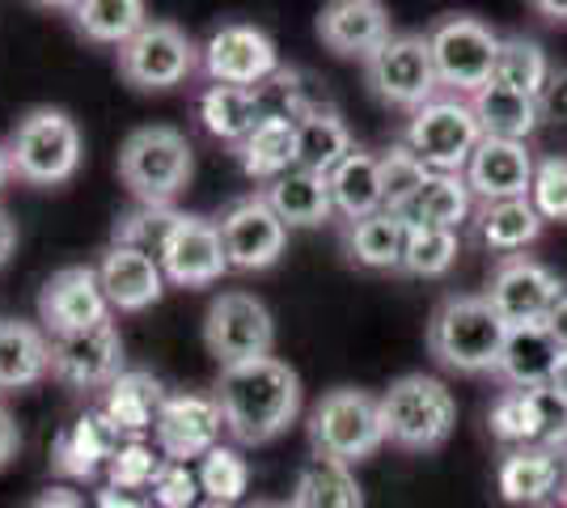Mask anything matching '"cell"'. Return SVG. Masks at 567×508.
I'll use <instances>...</instances> for the list:
<instances>
[{
  "label": "cell",
  "instance_id": "6da1fadb",
  "mask_svg": "<svg viewBox=\"0 0 567 508\" xmlns=\"http://www.w3.org/2000/svg\"><path fill=\"white\" fill-rule=\"evenodd\" d=\"M216 403L237 445H267L301 415V377L276 356L220 369Z\"/></svg>",
  "mask_w": 567,
  "mask_h": 508
},
{
  "label": "cell",
  "instance_id": "7a4b0ae2",
  "mask_svg": "<svg viewBox=\"0 0 567 508\" xmlns=\"http://www.w3.org/2000/svg\"><path fill=\"white\" fill-rule=\"evenodd\" d=\"M508 343L504 318L492 310L487 297H450L427 322V348L432 356L453 373H496Z\"/></svg>",
  "mask_w": 567,
  "mask_h": 508
},
{
  "label": "cell",
  "instance_id": "3957f363",
  "mask_svg": "<svg viewBox=\"0 0 567 508\" xmlns=\"http://www.w3.org/2000/svg\"><path fill=\"white\" fill-rule=\"evenodd\" d=\"M381 424L390 445H399L406 454H432L453 436L457 403L441 377L406 373L381 394Z\"/></svg>",
  "mask_w": 567,
  "mask_h": 508
},
{
  "label": "cell",
  "instance_id": "277c9868",
  "mask_svg": "<svg viewBox=\"0 0 567 508\" xmlns=\"http://www.w3.org/2000/svg\"><path fill=\"white\" fill-rule=\"evenodd\" d=\"M190 174H195V157H190L187 136L166 123L136 127L118 148V178L144 208H169L174 195L187 191Z\"/></svg>",
  "mask_w": 567,
  "mask_h": 508
},
{
  "label": "cell",
  "instance_id": "5b68a950",
  "mask_svg": "<svg viewBox=\"0 0 567 508\" xmlns=\"http://www.w3.org/2000/svg\"><path fill=\"white\" fill-rule=\"evenodd\" d=\"M9 166L13 178L30 187H60L81 169V127L72 123L69 111L55 106H34L25 111L18 127L9 132Z\"/></svg>",
  "mask_w": 567,
  "mask_h": 508
},
{
  "label": "cell",
  "instance_id": "8992f818",
  "mask_svg": "<svg viewBox=\"0 0 567 508\" xmlns=\"http://www.w3.org/2000/svg\"><path fill=\"white\" fill-rule=\"evenodd\" d=\"M309 445H313V454L348 462V466L373 458L385 445L381 398L355 386L327 390L309 412Z\"/></svg>",
  "mask_w": 567,
  "mask_h": 508
},
{
  "label": "cell",
  "instance_id": "52a82bcc",
  "mask_svg": "<svg viewBox=\"0 0 567 508\" xmlns=\"http://www.w3.org/2000/svg\"><path fill=\"white\" fill-rule=\"evenodd\" d=\"M402 145L424 162L427 174H466L474 148L483 145V127H478L471 102L432 97L427 106L411 115L406 132H402Z\"/></svg>",
  "mask_w": 567,
  "mask_h": 508
},
{
  "label": "cell",
  "instance_id": "ba28073f",
  "mask_svg": "<svg viewBox=\"0 0 567 508\" xmlns=\"http://www.w3.org/2000/svg\"><path fill=\"white\" fill-rule=\"evenodd\" d=\"M276 343V322L271 310L255 292H220L208 314H204V348L213 352L220 369L255 364L271 356Z\"/></svg>",
  "mask_w": 567,
  "mask_h": 508
},
{
  "label": "cell",
  "instance_id": "9c48e42d",
  "mask_svg": "<svg viewBox=\"0 0 567 508\" xmlns=\"http://www.w3.org/2000/svg\"><path fill=\"white\" fill-rule=\"evenodd\" d=\"M199 64L204 48H195V39L178 22H148L132 43L118 48V76L144 94L183 85Z\"/></svg>",
  "mask_w": 567,
  "mask_h": 508
},
{
  "label": "cell",
  "instance_id": "30bf717a",
  "mask_svg": "<svg viewBox=\"0 0 567 508\" xmlns=\"http://www.w3.org/2000/svg\"><path fill=\"white\" fill-rule=\"evenodd\" d=\"M499 34L478 18H441L427 30V48L436 60L441 85H450L457 94H478L483 85H492L499 60Z\"/></svg>",
  "mask_w": 567,
  "mask_h": 508
},
{
  "label": "cell",
  "instance_id": "8fae6325",
  "mask_svg": "<svg viewBox=\"0 0 567 508\" xmlns=\"http://www.w3.org/2000/svg\"><path fill=\"white\" fill-rule=\"evenodd\" d=\"M364 81L385 106H402L411 115L427 106L441 90L427 34H394L378 55L364 60Z\"/></svg>",
  "mask_w": 567,
  "mask_h": 508
},
{
  "label": "cell",
  "instance_id": "7c38bea8",
  "mask_svg": "<svg viewBox=\"0 0 567 508\" xmlns=\"http://www.w3.org/2000/svg\"><path fill=\"white\" fill-rule=\"evenodd\" d=\"M220 433H225V415H220V403L216 394H166L162 403V415H157V428H153V440L162 449L166 462H204L220 445Z\"/></svg>",
  "mask_w": 567,
  "mask_h": 508
},
{
  "label": "cell",
  "instance_id": "4fadbf2b",
  "mask_svg": "<svg viewBox=\"0 0 567 508\" xmlns=\"http://www.w3.org/2000/svg\"><path fill=\"white\" fill-rule=\"evenodd\" d=\"M204 73L213 76V85L262 90L271 76L280 73V55H276V43L262 34L259 25L225 22L204 43Z\"/></svg>",
  "mask_w": 567,
  "mask_h": 508
},
{
  "label": "cell",
  "instance_id": "5bb4252c",
  "mask_svg": "<svg viewBox=\"0 0 567 508\" xmlns=\"http://www.w3.org/2000/svg\"><path fill=\"white\" fill-rule=\"evenodd\" d=\"M220 242H225V259L234 271H267L284 255L288 229L284 220L271 212V204L259 195H241L220 212Z\"/></svg>",
  "mask_w": 567,
  "mask_h": 508
},
{
  "label": "cell",
  "instance_id": "9a60e30c",
  "mask_svg": "<svg viewBox=\"0 0 567 508\" xmlns=\"http://www.w3.org/2000/svg\"><path fill=\"white\" fill-rule=\"evenodd\" d=\"M127 373L123 364V339L118 326L106 318L90 331L51 339V377H60L72 390H106Z\"/></svg>",
  "mask_w": 567,
  "mask_h": 508
},
{
  "label": "cell",
  "instance_id": "2e32d148",
  "mask_svg": "<svg viewBox=\"0 0 567 508\" xmlns=\"http://www.w3.org/2000/svg\"><path fill=\"white\" fill-rule=\"evenodd\" d=\"M106 318H111V301L102 292L97 267H60L43 284V292H39V326L51 339L90 331V326L106 322Z\"/></svg>",
  "mask_w": 567,
  "mask_h": 508
},
{
  "label": "cell",
  "instance_id": "e0dca14e",
  "mask_svg": "<svg viewBox=\"0 0 567 508\" xmlns=\"http://www.w3.org/2000/svg\"><path fill=\"white\" fill-rule=\"evenodd\" d=\"M564 292L567 289L543 263L513 255V259H504V263L496 267L487 301H492V310L504 318V326H538V322H546V314L555 310V301H559Z\"/></svg>",
  "mask_w": 567,
  "mask_h": 508
},
{
  "label": "cell",
  "instance_id": "ac0fdd59",
  "mask_svg": "<svg viewBox=\"0 0 567 508\" xmlns=\"http://www.w3.org/2000/svg\"><path fill=\"white\" fill-rule=\"evenodd\" d=\"M162 271L178 289H208V284H216L229 271L220 225L208 217H178V229H174L166 255H162Z\"/></svg>",
  "mask_w": 567,
  "mask_h": 508
},
{
  "label": "cell",
  "instance_id": "d6986e66",
  "mask_svg": "<svg viewBox=\"0 0 567 508\" xmlns=\"http://www.w3.org/2000/svg\"><path fill=\"white\" fill-rule=\"evenodd\" d=\"M318 39L322 48L343 60H369L378 55L390 34V13L378 0H334L318 13Z\"/></svg>",
  "mask_w": 567,
  "mask_h": 508
},
{
  "label": "cell",
  "instance_id": "ffe728a7",
  "mask_svg": "<svg viewBox=\"0 0 567 508\" xmlns=\"http://www.w3.org/2000/svg\"><path fill=\"white\" fill-rule=\"evenodd\" d=\"M123 440L127 436L118 433L115 424L97 412H85L81 419H72L64 433L55 436V445H51V466H55V475H64V479H94L102 466H111L118 449H123Z\"/></svg>",
  "mask_w": 567,
  "mask_h": 508
},
{
  "label": "cell",
  "instance_id": "44dd1931",
  "mask_svg": "<svg viewBox=\"0 0 567 508\" xmlns=\"http://www.w3.org/2000/svg\"><path fill=\"white\" fill-rule=\"evenodd\" d=\"M97 280H102L111 310H118V314H141L148 305H157L162 292H166V271H162L157 259L115 242L97 263Z\"/></svg>",
  "mask_w": 567,
  "mask_h": 508
},
{
  "label": "cell",
  "instance_id": "7402d4cb",
  "mask_svg": "<svg viewBox=\"0 0 567 508\" xmlns=\"http://www.w3.org/2000/svg\"><path fill=\"white\" fill-rule=\"evenodd\" d=\"M534 157L529 148L517 141H492L483 136V145L474 148L471 166H466V183L474 195H483L487 204L499 199H529L534 187Z\"/></svg>",
  "mask_w": 567,
  "mask_h": 508
},
{
  "label": "cell",
  "instance_id": "603a6c76",
  "mask_svg": "<svg viewBox=\"0 0 567 508\" xmlns=\"http://www.w3.org/2000/svg\"><path fill=\"white\" fill-rule=\"evenodd\" d=\"M51 373V335L39 322L0 318V394L39 386Z\"/></svg>",
  "mask_w": 567,
  "mask_h": 508
},
{
  "label": "cell",
  "instance_id": "cb8c5ba5",
  "mask_svg": "<svg viewBox=\"0 0 567 508\" xmlns=\"http://www.w3.org/2000/svg\"><path fill=\"white\" fill-rule=\"evenodd\" d=\"M166 403V390L153 373L144 369H127L118 382L102 390V415L115 424L127 440H144V433L157 428V415Z\"/></svg>",
  "mask_w": 567,
  "mask_h": 508
},
{
  "label": "cell",
  "instance_id": "d4e9b609",
  "mask_svg": "<svg viewBox=\"0 0 567 508\" xmlns=\"http://www.w3.org/2000/svg\"><path fill=\"white\" fill-rule=\"evenodd\" d=\"M567 352L555 343V335L538 326H508V343H504V356H499V377L508 382V390H538L550 386L555 369Z\"/></svg>",
  "mask_w": 567,
  "mask_h": 508
},
{
  "label": "cell",
  "instance_id": "484cf974",
  "mask_svg": "<svg viewBox=\"0 0 567 508\" xmlns=\"http://www.w3.org/2000/svg\"><path fill=\"white\" fill-rule=\"evenodd\" d=\"M262 199L271 204V212L284 220V229H313L322 220L334 217V199L331 183L322 174H309V169H288L280 178H271L262 187Z\"/></svg>",
  "mask_w": 567,
  "mask_h": 508
},
{
  "label": "cell",
  "instance_id": "4316f807",
  "mask_svg": "<svg viewBox=\"0 0 567 508\" xmlns=\"http://www.w3.org/2000/svg\"><path fill=\"white\" fill-rule=\"evenodd\" d=\"M496 484L508 505L534 508L543 505L546 496H555V487L564 484V462L555 449H543V445L508 449L496 470Z\"/></svg>",
  "mask_w": 567,
  "mask_h": 508
},
{
  "label": "cell",
  "instance_id": "83f0119b",
  "mask_svg": "<svg viewBox=\"0 0 567 508\" xmlns=\"http://www.w3.org/2000/svg\"><path fill=\"white\" fill-rule=\"evenodd\" d=\"M406 238H411V220L402 212H373V217L348 225L343 250L364 271H402Z\"/></svg>",
  "mask_w": 567,
  "mask_h": 508
},
{
  "label": "cell",
  "instance_id": "f1b7e54d",
  "mask_svg": "<svg viewBox=\"0 0 567 508\" xmlns=\"http://www.w3.org/2000/svg\"><path fill=\"white\" fill-rule=\"evenodd\" d=\"M267 120L259 90H237V85H208L199 94V123L208 127V136L225 145H246L255 136V127Z\"/></svg>",
  "mask_w": 567,
  "mask_h": 508
},
{
  "label": "cell",
  "instance_id": "f546056e",
  "mask_svg": "<svg viewBox=\"0 0 567 508\" xmlns=\"http://www.w3.org/2000/svg\"><path fill=\"white\" fill-rule=\"evenodd\" d=\"M471 106H474V115H478L483 136H492V141H517V145H525L529 132L543 123L538 97L517 94V90H508V85H499V81L483 85V90L471 97Z\"/></svg>",
  "mask_w": 567,
  "mask_h": 508
},
{
  "label": "cell",
  "instance_id": "4dcf8cb0",
  "mask_svg": "<svg viewBox=\"0 0 567 508\" xmlns=\"http://www.w3.org/2000/svg\"><path fill=\"white\" fill-rule=\"evenodd\" d=\"M331 199L334 212L355 225V220L373 217V212H385V191H381V157L355 148L343 166L334 169L331 178Z\"/></svg>",
  "mask_w": 567,
  "mask_h": 508
},
{
  "label": "cell",
  "instance_id": "1f68e13d",
  "mask_svg": "<svg viewBox=\"0 0 567 508\" xmlns=\"http://www.w3.org/2000/svg\"><path fill=\"white\" fill-rule=\"evenodd\" d=\"M288 505L292 508H364V496H360V484H355L348 462L313 454V458L301 466Z\"/></svg>",
  "mask_w": 567,
  "mask_h": 508
},
{
  "label": "cell",
  "instance_id": "d6a6232c",
  "mask_svg": "<svg viewBox=\"0 0 567 508\" xmlns=\"http://www.w3.org/2000/svg\"><path fill=\"white\" fill-rule=\"evenodd\" d=\"M352 153V132L334 111H322V115H309V120L297 123V166L309 169V174L331 178Z\"/></svg>",
  "mask_w": 567,
  "mask_h": 508
},
{
  "label": "cell",
  "instance_id": "836d02e7",
  "mask_svg": "<svg viewBox=\"0 0 567 508\" xmlns=\"http://www.w3.org/2000/svg\"><path fill=\"white\" fill-rule=\"evenodd\" d=\"M474 191L466 183V174H432L424 183V191L415 195V204L402 212L411 225H427V229H453L471 217Z\"/></svg>",
  "mask_w": 567,
  "mask_h": 508
},
{
  "label": "cell",
  "instance_id": "e575fe53",
  "mask_svg": "<svg viewBox=\"0 0 567 508\" xmlns=\"http://www.w3.org/2000/svg\"><path fill=\"white\" fill-rule=\"evenodd\" d=\"M546 220L538 217V208L529 199H499V204H483L478 212V238L499 250V255H517L525 246L538 242Z\"/></svg>",
  "mask_w": 567,
  "mask_h": 508
},
{
  "label": "cell",
  "instance_id": "d590c367",
  "mask_svg": "<svg viewBox=\"0 0 567 508\" xmlns=\"http://www.w3.org/2000/svg\"><path fill=\"white\" fill-rule=\"evenodd\" d=\"M69 13L85 39L115 43V48L132 43L144 25L153 22L141 0H85V4H69Z\"/></svg>",
  "mask_w": 567,
  "mask_h": 508
},
{
  "label": "cell",
  "instance_id": "8d00e7d4",
  "mask_svg": "<svg viewBox=\"0 0 567 508\" xmlns=\"http://www.w3.org/2000/svg\"><path fill=\"white\" fill-rule=\"evenodd\" d=\"M237 157H241V169L250 178H267V183L288 174V169H297V123L267 115L255 127V136L237 148Z\"/></svg>",
  "mask_w": 567,
  "mask_h": 508
},
{
  "label": "cell",
  "instance_id": "74e56055",
  "mask_svg": "<svg viewBox=\"0 0 567 508\" xmlns=\"http://www.w3.org/2000/svg\"><path fill=\"white\" fill-rule=\"evenodd\" d=\"M546 76H550V64H546V51L534 43V39H504L499 43V60H496V76L499 85H508V90H517V94H529L538 97L546 85Z\"/></svg>",
  "mask_w": 567,
  "mask_h": 508
},
{
  "label": "cell",
  "instance_id": "f35d334b",
  "mask_svg": "<svg viewBox=\"0 0 567 508\" xmlns=\"http://www.w3.org/2000/svg\"><path fill=\"white\" fill-rule=\"evenodd\" d=\"M178 217H183V212H174V208H144L141 204L136 212H127V217L115 225V246L141 250V255L162 263L169 238H174V229H178Z\"/></svg>",
  "mask_w": 567,
  "mask_h": 508
},
{
  "label": "cell",
  "instance_id": "ab89813d",
  "mask_svg": "<svg viewBox=\"0 0 567 508\" xmlns=\"http://www.w3.org/2000/svg\"><path fill=\"white\" fill-rule=\"evenodd\" d=\"M487 424H492V436L513 445V449L538 445V398H534V390H504L492 403Z\"/></svg>",
  "mask_w": 567,
  "mask_h": 508
},
{
  "label": "cell",
  "instance_id": "60d3db41",
  "mask_svg": "<svg viewBox=\"0 0 567 508\" xmlns=\"http://www.w3.org/2000/svg\"><path fill=\"white\" fill-rule=\"evenodd\" d=\"M457 234L453 229H427V225H411V238H406V259L402 271L406 276H420V280H436L457 263Z\"/></svg>",
  "mask_w": 567,
  "mask_h": 508
},
{
  "label": "cell",
  "instance_id": "b9f144b4",
  "mask_svg": "<svg viewBox=\"0 0 567 508\" xmlns=\"http://www.w3.org/2000/svg\"><path fill=\"white\" fill-rule=\"evenodd\" d=\"M195 475L204 487V500H220V505H237L250 487V466L229 445H216L208 458L195 462Z\"/></svg>",
  "mask_w": 567,
  "mask_h": 508
},
{
  "label": "cell",
  "instance_id": "7bdbcfd3",
  "mask_svg": "<svg viewBox=\"0 0 567 508\" xmlns=\"http://www.w3.org/2000/svg\"><path fill=\"white\" fill-rule=\"evenodd\" d=\"M432 178L424 162L406 145L390 148L381 157V191H385V212H406L415 204V195L424 191V183Z\"/></svg>",
  "mask_w": 567,
  "mask_h": 508
},
{
  "label": "cell",
  "instance_id": "ee69618b",
  "mask_svg": "<svg viewBox=\"0 0 567 508\" xmlns=\"http://www.w3.org/2000/svg\"><path fill=\"white\" fill-rule=\"evenodd\" d=\"M162 449H153V445H144V440H123V449H118L111 466H106V479L111 487L118 491H136V496H148L153 484H157V475H162Z\"/></svg>",
  "mask_w": 567,
  "mask_h": 508
},
{
  "label": "cell",
  "instance_id": "f6af8a7d",
  "mask_svg": "<svg viewBox=\"0 0 567 508\" xmlns=\"http://www.w3.org/2000/svg\"><path fill=\"white\" fill-rule=\"evenodd\" d=\"M529 204L538 208L543 220H567V157H546L534 169V187H529Z\"/></svg>",
  "mask_w": 567,
  "mask_h": 508
},
{
  "label": "cell",
  "instance_id": "bcb514c9",
  "mask_svg": "<svg viewBox=\"0 0 567 508\" xmlns=\"http://www.w3.org/2000/svg\"><path fill=\"white\" fill-rule=\"evenodd\" d=\"M148 500L157 508H195L204 500V487H199V475L195 466H183V462H166L157 484L148 491Z\"/></svg>",
  "mask_w": 567,
  "mask_h": 508
},
{
  "label": "cell",
  "instance_id": "7dc6e473",
  "mask_svg": "<svg viewBox=\"0 0 567 508\" xmlns=\"http://www.w3.org/2000/svg\"><path fill=\"white\" fill-rule=\"evenodd\" d=\"M538 111L550 123H567V69H550L543 94H538Z\"/></svg>",
  "mask_w": 567,
  "mask_h": 508
},
{
  "label": "cell",
  "instance_id": "c3c4849f",
  "mask_svg": "<svg viewBox=\"0 0 567 508\" xmlns=\"http://www.w3.org/2000/svg\"><path fill=\"white\" fill-rule=\"evenodd\" d=\"M18 454H22V433H18V419H13V412L0 403V470L18 458Z\"/></svg>",
  "mask_w": 567,
  "mask_h": 508
},
{
  "label": "cell",
  "instance_id": "681fc988",
  "mask_svg": "<svg viewBox=\"0 0 567 508\" xmlns=\"http://www.w3.org/2000/svg\"><path fill=\"white\" fill-rule=\"evenodd\" d=\"M94 508H153L148 496H136V491H118V487H102L94 496Z\"/></svg>",
  "mask_w": 567,
  "mask_h": 508
},
{
  "label": "cell",
  "instance_id": "f907efd6",
  "mask_svg": "<svg viewBox=\"0 0 567 508\" xmlns=\"http://www.w3.org/2000/svg\"><path fill=\"white\" fill-rule=\"evenodd\" d=\"M30 508H85V505H81V496L69 491V487H48Z\"/></svg>",
  "mask_w": 567,
  "mask_h": 508
},
{
  "label": "cell",
  "instance_id": "816d5d0a",
  "mask_svg": "<svg viewBox=\"0 0 567 508\" xmlns=\"http://www.w3.org/2000/svg\"><path fill=\"white\" fill-rule=\"evenodd\" d=\"M543 326H546V331H550V335H555V343H559V348H564V352H567V292H564V297H559V301H555V310L546 314Z\"/></svg>",
  "mask_w": 567,
  "mask_h": 508
},
{
  "label": "cell",
  "instance_id": "f5cc1de1",
  "mask_svg": "<svg viewBox=\"0 0 567 508\" xmlns=\"http://www.w3.org/2000/svg\"><path fill=\"white\" fill-rule=\"evenodd\" d=\"M13 246H18V225H13V217L0 208V263L13 255Z\"/></svg>",
  "mask_w": 567,
  "mask_h": 508
},
{
  "label": "cell",
  "instance_id": "db71d44e",
  "mask_svg": "<svg viewBox=\"0 0 567 508\" xmlns=\"http://www.w3.org/2000/svg\"><path fill=\"white\" fill-rule=\"evenodd\" d=\"M538 13H546L550 22H567V4H559V0H538Z\"/></svg>",
  "mask_w": 567,
  "mask_h": 508
},
{
  "label": "cell",
  "instance_id": "11a10c76",
  "mask_svg": "<svg viewBox=\"0 0 567 508\" xmlns=\"http://www.w3.org/2000/svg\"><path fill=\"white\" fill-rule=\"evenodd\" d=\"M550 386H555V390H559V394H564V398H567V356H564V361H559V369H555V377H550Z\"/></svg>",
  "mask_w": 567,
  "mask_h": 508
},
{
  "label": "cell",
  "instance_id": "9f6ffc18",
  "mask_svg": "<svg viewBox=\"0 0 567 508\" xmlns=\"http://www.w3.org/2000/svg\"><path fill=\"white\" fill-rule=\"evenodd\" d=\"M9 178H13V166H9V148L0 145V187H4Z\"/></svg>",
  "mask_w": 567,
  "mask_h": 508
},
{
  "label": "cell",
  "instance_id": "6f0895ef",
  "mask_svg": "<svg viewBox=\"0 0 567 508\" xmlns=\"http://www.w3.org/2000/svg\"><path fill=\"white\" fill-rule=\"evenodd\" d=\"M195 508H234V505H220V500H199Z\"/></svg>",
  "mask_w": 567,
  "mask_h": 508
},
{
  "label": "cell",
  "instance_id": "680465c9",
  "mask_svg": "<svg viewBox=\"0 0 567 508\" xmlns=\"http://www.w3.org/2000/svg\"><path fill=\"white\" fill-rule=\"evenodd\" d=\"M255 508H292V505H288V500H284V505H276V500H262V505H255Z\"/></svg>",
  "mask_w": 567,
  "mask_h": 508
},
{
  "label": "cell",
  "instance_id": "91938a15",
  "mask_svg": "<svg viewBox=\"0 0 567 508\" xmlns=\"http://www.w3.org/2000/svg\"><path fill=\"white\" fill-rule=\"evenodd\" d=\"M559 496H564V508H567V466H564V484H559Z\"/></svg>",
  "mask_w": 567,
  "mask_h": 508
},
{
  "label": "cell",
  "instance_id": "94428289",
  "mask_svg": "<svg viewBox=\"0 0 567 508\" xmlns=\"http://www.w3.org/2000/svg\"><path fill=\"white\" fill-rule=\"evenodd\" d=\"M534 508H546V505H534Z\"/></svg>",
  "mask_w": 567,
  "mask_h": 508
}]
</instances>
